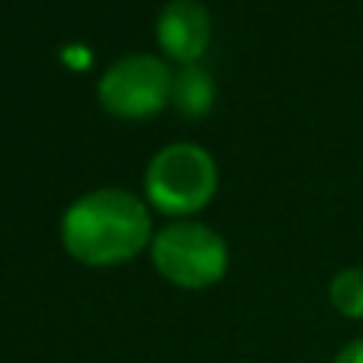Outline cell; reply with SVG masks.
<instances>
[{
    "mask_svg": "<svg viewBox=\"0 0 363 363\" xmlns=\"http://www.w3.org/2000/svg\"><path fill=\"white\" fill-rule=\"evenodd\" d=\"M60 238L71 258L113 267L136 258L150 241L147 204L119 187H99L74 199L60 218Z\"/></svg>",
    "mask_w": 363,
    "mask_h": 363,
    "instance_id": "obj_1",
    "label": "cell"
},
{
    "mask_svg": "<svg viewBox=\"0 0 363 363\" xmlns=\"http://www.w3.org/2000/svg\"><path fill=\"white\" fill-rule=\"evenodd\" d=\"M218 187L216 159L193 142L164 145L145 170L147 201L167 216H190L201 210Z\"/></svg>",
    "mask_w": 363,
    "mask_h": 363,
    "instance_id": "obj_2",
    "label": "cell"
},
{
    "mask_svg": "<svg viewBox=\"0 0 363 363\" xmlns=\"http://www.w3.org/2000/svg\"><path fill=\"white\" fill-rule=\"evenodd\" d=\"M159 275L182 289H207L227 272L230 252L224 238L201 221H170L150 241Z\"/></svg>",
    "mask_w": 363,
    "mask_h": 363,
    "instance_id": "obj_3",
    "label": "cell"
},
{
    "mask_svg": "<svg viewBox=\"0 0 363 363\" xmlns=\"http://www.w3.org/2000/svg\"><path fill=\"white\" fill-rule=\"evenodd\" d=\"M170 88H173V74L164 60L156 54H125L113 60L99 82H96V96L99 102L125 119H142L153 116L170 102Z\"/></svg>",
    "mask_w": 363,
    "mask_h": 363,
    "instance_id": "obj_4",
    "label": "cell"
},
{
    "mask_svg": "<svg viewBox=\"0 0 363 363\" xmlns=\"http://www.w3.org/2000/svg\"><path fill=\"white\" fill-rule=\"evenodd\" d=\"M156 40L164 54L190 65L210 43V11L201 0H167L156 17Z\"/></svg>",
    "mask_w": 363,
    "mask_h": 363,
    "instance_id": "obj_5",
    "label": "cell"
},
{
    "mask_svg": "<svg viewBox=\"0 0 363 363\" xmlns=\"http://www.w3.org/2000/svg\"><path fill=\"white\" fill-rule=\"evenodd\" d=\"M170 102L184 113V116H201L213 105V79L204 68L196 62L179 68L173 74V88H170Z\"/></svg>",
    "mask_w": 363,
    "mask_h": 363,
    "instance_id": "obj_6",
    "label": "cell"
},
{
    "mask_svg": "<svg viewBox=\"0 0 363 363\" xmlns=\"http://www.w3.org/2000/svg\"><path fill=\"white\" fill-rule=\"evenodd\" d=\"M329 303L343 318H363V267H343L329 281Z\"/></svg>",
    "mask_w": 363,
    "mask_h": 363,
    "instance_id": "obj_7",
    "label": "cell"
},
{
    "mask_svg": "<svg viewBox=\"0 0 363 363\" xmlns=\"http://www.w3.org/2000/svg\"><path fill=\"white\" fill-rule=\"evenodd\" d=\"M332 363H363V337H354V340L343 343Z\"/></svg>",
    "mask_w": 363,
    "mask_h": 363,
    "instance_id": "obj_8",
    "label": "cell"
}]
</instances>
